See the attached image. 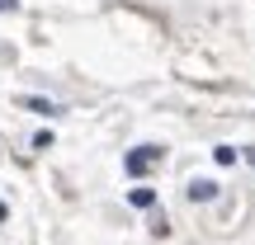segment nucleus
Returning a JSON list of instances; mask_svg holds the SVG:
<instances>
[{
  "mask_svg": "<svg viewBox=\"0 0 255 245\" xmlns=\"http://www.w3.org/2000/svg\"><path fill=\"white\" fill-rule=\"evenodd\" d=\"M246 161H251V165H255V151H246Z\"/></svg>",
  "mask_w": 255,
  "mask_h": 245,
  "instance_id": "nucleus-6",
  "label": "nucleus"
},
{
  "mask_svg": "<svg viewBox=\"0 0 255 245\" xmlns=\"http://www.w3.org/2000/svg\"><path fill=\"white\" fill-rule=\"evenodd\" d=\"M189 198H194V203L218 198V184H213V179H194V184H189Z\"/></svg>",
  "mask_w": 255,
  "mask_h": 245,
  "instance_id": "nucleus-2",
  "label": "nucleus"
},
{
  "mask_svg": "<svg viewBox=\"0 0 255 245\" xmlns=\"http://www.w3.org/2000/svg\"><path fill=\"white\" fill-rule=\"evenodd\" d=\"M19 5V0H0V14H9V9H14Z\"/></svg>",
  "mask_w": 255,
  "mask_h": 245,
  "instance_id": "nucleus-5",
  "label": "nucleus"
},
{
  "mask_svg": "<svg viewBox=\"0 0 255 245\" xmlns=\"http://www.w3.org/2000/svg\"><path fill=\"white\" fill-rule=\"evenodd\" d=\"M128 203H132V208H151L156 193H151V189H132V193H128Z\"/></svg>",
  "mask_w": 255,
  "mask_h": 245,
  "instance_id": "nucleus-3",
  "label": "nucleus"
},
{
  "mask_svg": "<svg viewBox=\"0 0 255 245\" xmlns=\"http://www.w3.org/2000/svg\"><path fill=\"white\" fill-rule=\"evenodd\" d=\"M156 161H161V146H137V151H128L123 170H128V174H146Z\"/></svg>",
  "mask_w": 255,
  "mask_h": 245,
  "instance_id": "nucleus-1",
  "label": "nucleus"
},
{
  "mask_svg": "<svg viewBox=\"0 0 255 245\" xmlns=\"http://www.w3.org/2000/svg\"><path fill=\"white\" fill-rule=\"evenodd\" d=\"M213 161H218V165H232V161H237V146H218V151H213Z\"/></svg>",
  "mask_w": 255,
  "mask_h": 245,
  "instance_id": "nucleus-4",
  "label": "nucleus"
}]
</instances>
